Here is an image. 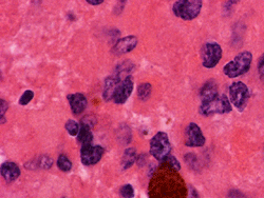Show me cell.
<instances>
[{"label": "cell", "mask_w": 264, "mask_h": 198, "mask_svg": "<svg viewBox=\"0 0 264 198\" xmlns=\"http://www.w3.org/2000/svg\"><path fill=\"white\" fill-rule=\"evenodd\" d=\"M122 82H123V80H122L117 74L112 73L110 76H108L105 79L104 91H102V99L107 102L113 100Z\"/></svg>", "instance_id": "30bf717a"}, {"label": "cell", "mask_w": 264, "mask_h": 198, "mask_svg": "<svg viewBox=\"0 0 264 198\" xmlns=\"http://www.w3.org/2000/svg\"><path fill=\"white\" fill-rule=\"evenodd\" d=\"M133 91V79L132 76H128L126 79L123 80L122 82L119 90L115 94L113 101L117 105H123L128 100V98L130 97V95L132 94Z\"/></svg>", "instance_id": "7c38bea8"}, {"label": "cell", "mask_w": 264, "mask_h": 198, "mask_svg": "<svg viewBox=\"0 0 264 198\" xmlns=\"http://www.w3.org/2000/svg\"><path fill=\"white\" fill-rule=\"evenodd\" d=\"M138 37L133 35L121 38L113 46L112 53L114 55H123L129 53L138 46Z\"/></svg>", "instance_id": "8fae6325"}, {"label": "cell", "mask_w": 264, "mask_h": 198, "mask_svg": "<svg viewBox=\"0 0 264 198\" xmlns=\"http://www.w3.org/2000/svg\"><path fill=\"white\" fill-rule=\"evenodd\" d=\"M32 162H33V163H34L33 164L34 169L41 168V169H44V170H48L53 165V159L51 157H49V156H47V155L41 156V157L37 158V159H34V161H32Z\"/></svg>", "instance_id": "ffe728a7"}, {"label": "cell", "mask_w": 264, "mask_h": 198, "mask_svg": "<svg viewBox=\"0 0 264 198\" xmlns=\"http://www.w3.org/2000/svg\"><path fill=\"white\" fill-rule=\"evenodd\" d=\"M231 110H233V108H231L230 100L224 94H219L208 100H204L200 106V113L203 116H210V115L215 114H227L231 112Z\"/></svg>", "instance_id": "3957f363"}, {"label": "cell", "mask_w": 264, "mask_h": 198, "mask_svg": "<svg viewBox=\"0 0 264 198\" xmlns=\"http://www.w3.org/2000/svg\"><path fill=\"white\" fill-rule=\"evenodd\" d=\"M164 163H167L168 165H170L171 168H173V169L179 171V172H180V170H181V164H180V162L177 161V158L175 156H172V155H170L168 158H167L166 161L164 162Z\"/></svg>", "instance_id": "83f0119b"}, {"label": "cell", "mask_w": 264, "mask_h": 198, "mask_svg": "<svg viewBox=\"0 0 264 198\" xmlns=\"http://www.w3.org/2000/svg\"><path fill=\"white\" fill-rule=\"evenodd\" d=\"M104 2V0H87V3L92 5H99Z\"/></svg>", "instance_id": "d6a6232c"}, {"label": "cell", "mask_w": 264, "mask_h": 198, "mask_svg": "<svg viewBox=\"0 0 264 198\" xmlns=\"http://www.w3.org/2000/svg\"><path fill=\"white\" fill-rule=\"evenodd\" d=\"M104 153L102 145H83L81 148V161L85 165H94L101 161Z\"/></svg>", "instance_id": "ba28073f"}, {"label": "cell", "mask_w": 264, "mask_h": 198, "mask_svg": "<svg viewBox=\"0 0 264 198\" xmlns=\"http://www.w3.org/2000/svg\"><path fill=\"white\" fill-rule=\"evenodd\" d=\"M184 159H185V162L187 163L188 167L194 170V171H200V165H199V162H198V158L195 154H192V153H189V154H186L184 156Z\"/></svg>", "instance_id": "cb8c5ba5"}, {"label": "cell", "mask_w": 264, "mask_h": 198, "mask_svg": "<svg viewBox=\"0 0 264 198\" xmlns=\"http://www.w3.org/2000/svg\"><path fill=\"white\" fill-rule=\"evenodd\" d=\"M133 69H134L133 63L129 60H125L115 68L113 73L117 74L122 80H124L128 77V76H131V72Z\"/></svg>", "instance_id": "ac0fdd59"}, {"label": "cell", "mask_w": 264, "mask_h": 198, "mask_svg": "<svg viewBox=\"0 0 264 198\" xmlns=\"http://www.w3.org/2000/svg\"><path fill=\"white\" fill-rule=\"evenodd\" d=\"M178 172L167 163L161 164L150 180L149 198H188V188Z\"/></svg>", "instance_id": "6da1fadb"}, {"label": "cell", "mask_w": 264, "mask_h": 198, "mask_svg": "<svg viewBox=\"0 0 264 198\" xmlns=\"http://www.w3.org/2000/svg\"><path fill=\"white\" fill-rule=\"evenodd\" d=\"M152 92V86L148 82H144V84H141L138 87V97L142 101H146L149 99L151 96Z\"/></svg>", "instance_id": "d6986e66"}, {"label": "cell", "mask_w": 264, "mask_h": 198, "mask_svg": "<svg viewBox=\"0 0 264 198\" xmlns=\"http://www.w3.org/2000/svg\"><path fill=\"white\" fill-rule=\"evenodd\" d=\"M150 155L160 162H164L171 155V144L165 132H158L150 140Z\"/></svg>", "instance_id": "277c9868"}, {"label": "cell", "mask_w": 264, "mask_h": 198, "mask_svg": "<svg viewBox=\"0 0 264 198\" xmlns=\"http://www.w3.org/2000/svg\"><path fill=\"white\" fill-rule=\"evenodd\" d=\"M258 72L260 74L261 77L264 76V54L260 57L258 60Z\"/></svg>", "instance_id": "f546056e"}, {"label": "cell", "mask_w": 264, "mask_h": 198, "mask_svg": "<svg viewBox=\"0 0 264 198\" xmlns=\"http://www.w3.org/2000/svg\"><path fill=\"white\" fill-rule=\"evenodd\" d=\"M137 162H138V164L140 165V167H143L144 164H146V157H145V155L142 154V155L138 156Z\"/></svg>", "instance_id": "1f68e13d"}, {"label": "cell", "mask_w": 264, "mask_h": 198, "mask_svg": "<svg viewBox=\"0 0 264 198\" xmlns=\"http://www.w3.org/2000/svg\"><path fill=\"white\" fill-rule=\"evenodd\" d=\"M206 143V138L203 135L200 127L197 124L190 123L187 127H186V139H185V145L188 148H199V146H203Z\"/></svg>", "instance_id": "9c48e42d"}, {"label": "cell", "mask_w": 264, "mask_h": 198, "mask_svg": "<svg viewBox=\"0 0 264 198\" xmlns=\"http://www.w3.org/2000/svg\"><path fill=\"white\" fill-rule=\"evenodd\" d=\"M57 167L62 172H70L72 169V162L66 155H60L59 159H57Z\"/></svg>", "instance_id": "7402d4cb"}, {"label": "cell", "mask_w": 264, "mask_h": 198, "mask_svg": "<svg viewBox=\"0 0 264 198\" xmlns=\"http://www.w3.org/2000/svg\"><path fill=\"white\" fill-rule=\"evenodd\" d=\"M33 98H34V92L31 90H27L21 95V97L19 98L18 104L20 106H27L30 104Z\"/></svg>", "instance_id": "484cf974"}, {"label": "cell", "mask_w": 264, "mask_h": 198, "mask_svg": "<svg viewBox=\"0 0 264 198\" xmlns=\"http://www.w3.org/2000/svg\"><path fill=\"white\" fill-rule=\"evenodd\" d=\"M229 100L238 111H244L249 99V90L242 81H235L229 87Z\"/></svg>", "instance_id": "8992f818"}, {"label": "cell", "mask_w": 264, "mask_h": 198, "mask_svg": "<svg viewBox=\"0 0 264 198\" xmlns=\"http://www.w3.org/2000/svg\"><path fill=\"white\" fill-rule=\"evenodd\" d=\"M0 173H1V176L4 178L5 181L12 182L20 176L21 172L15 162H5L1 164V167H0Z\"/></svg>", "instance_id": "5bb4252c"}, {"label": "cell", "mask_w": 264, "mask_h": 198, "mask_svg": "<svg viewBox=\"0 0 264 198\" xmlns=\"http://www.w3.org/2000/svg\"><path fill=\"white\" fill-rule=\"evenodd\" d=\"M65 127L71 136H77L81 130V124H79L73 119H70L66 123Z\"/></svg>", "instance_id": "603a6c76"}, {"label": "cell", "mask_w": 264, "mask_h": 198, "mask_svg": "<svg viewBox=\"0 0 264 198\" xmlns=\"http://www.w3.org/2000/svg\"><path fill=\"white\" fill-rule=\"evenodd\" d=\"M118 134L119 136L118 138L121 140L122 144H128L130 142H131V138H132V134H131V130L130 127H128L127 126H121V130L118 131Z\"/></svg>", "instance_id": "44dd1931"}, {"label": "cell", "mask_w": 264, "mask_h": 198, "mask_svg": "<svg viewBox=\"0 0 264 198\" xmlns=\"http://www.w3.org/2000/svg\"><path fill=\"white\" fill-rule=\"evenodd\" d=\"M95 124H96V118L92 116V115H88V116L82 117L81 120V125L88 126L89 127H91V129L95 126Z\"/></svg>", "instance_id": "f1b7e54d"}, {"label": "cell", "mask_w": 264, "mask_h": 198, "mask_svg": "<svg viewBox=\"0 0 264 198\" xmlns=\"http://www.w3.org/2000/svg\"><path fill=\"white\" fill-rule=\"evenodd\" d=\"M67 99L70 104L71 111L74 115L81 114L83 111L86 110L88 106V100L85 95L81 93H74V94H69L67 96Z\"/></svg>", "instance_id": "4fadbf2b"}, {"label": "cell", "mask_w": 264, "mask_h": 198, "mask_svg": "<svg viewBox=\"0 0 264 198\" xmlns=\"http://www.w3.org/2000/svg\"><path fill=\"white\" fill-rule=\"evenodd\" d=\"M138 158V153L135 148H127L124 152L123 157H122V162H121V167L122 170L126 171L128 169H130L134 162H137Z\"/></svg>", "instance_id": "2e32d148"}, {"label": "cell", "mask_w": 264, "mask_h": 198, "mask_svg": "<svg viewBox=\"0 0 264 198\" xmlns=\"http://www.w3.org/2000/svg\"><path fill=\"white\" fill-rule=\"evenodd\" d=\"M253 55L248 51L238 54L235 58L227 62L223 68V73L229 78H237L247 73L252 66Z\"/></svg>", "instance_id": "7a4b0ae2"}, {"label": "cell", "mask_w": 264, "mask_h": 198, "mask_svg": "<svg viewBox=\"0 0 264 198\" xmlns=\"http://www.w3.org/2000/svg\"><path fill=\"white\" fill-rule=\"evenodd\" d=\"M188 198H199L197 190L192 186H188Z\"/></svg>", "instance_id": "4dcf8cb0"}, {"label": "cell", "mask_w": 264, "mask_h": 198, "mask_svg": "<svg viewBox=\"0 0 264 198\" xmlns=\"http://www.w3.org/2000/svg\"><path fill=\"white\" fill-rule=\"evenodd\" d=\"M120 194L123 198H133L134 197V189L131 184H124L120 190Z\"/></svg>", "instance_id": "d4e9b609"}, {"label": "cell", "mask_w": 264, "mask_h": 198, "mask_svg": "<svg viewBox=\"0 0 264 198\" xmlns=\"http://www.w3.org/2000/svg\"><path fill=\"white\" fill-rule=\"evenodd\" d=\"M65 198H66V197H65Z\"/></svg>", "instance_id": "836d02e7"}, {"label": "cell", "mask_w": 264, "mask_h": 198, "mask_svg": "<svg viewBox=\"0 0 264 198\" xmlns=\"http://www.w3.org/2000/svg\"><path fill=\"white\" fill-rule=\"evenodd\" d=\"M91 127H89L88 126L85 125H81V130L79 135H77V143L81 144V146L83 145H89L92 144L93 142V133L91 131Z\"/></svg>", "instance_id": "e0dca14e"}, {"label": "cell", "mask_w": 264, "mask_h": 198, "mask_svg": "<svg viewBox=\"0 0 264 198\" xmlns=\"http://www.w3.org/2000/svg\"><path fill=\"white\" fill-rule=\"evenodd\" d=\"M203 2L201 0H179L172 5V12L183 20H194L201 12Z\"/></svg>", "instance_id": "5b68a950"}, {"label": "cell", "mask_w": 264, "mask_h": 198, "mask_svg": "<svg viewBox=\"0 0 264 198\" xmlns=\"http://www.w3.org/2000/svg\"><path fill=\"white\" fill-rule=\"evenodd\" d=\"M218 85L217 82L214 79H209L208 81H206L201 88V91H200V97H201L202 101L204 100H208L212 97L217 96L219 95L218 93Z\"/></svg>", "instance_id": "9a60e30c"}, {"label": "cell", "mask_w": 264, "mask_h": 198, "mask_svg": "<svg viewBox=\"0 0 264 198\" xmlns=\"http://www.w3.org/2000/svg\"><path fill=\"white\" fill-rule=\"evenodd\" d=\"M9 108V104L6 102L4 99H0V123L2 124H5V112L8 111Z\"/></svg>", "instance_id": "4316f807"}, {"label": "cell", "mask_w": 264, "mask_h": 198, "mask_svg": "<svg viewBox=\"0 0 264 198\" xmlns=\"http://www.w3.org/2000/svg\"><path fill=\"white\" fill-rule=\"evenodd\" d=\"M223 55L222 48L217 42H207L202 50V65L206 69L215 68Z\"/></svg>", "instance_id": "52a82bcc"}]
</instances>
